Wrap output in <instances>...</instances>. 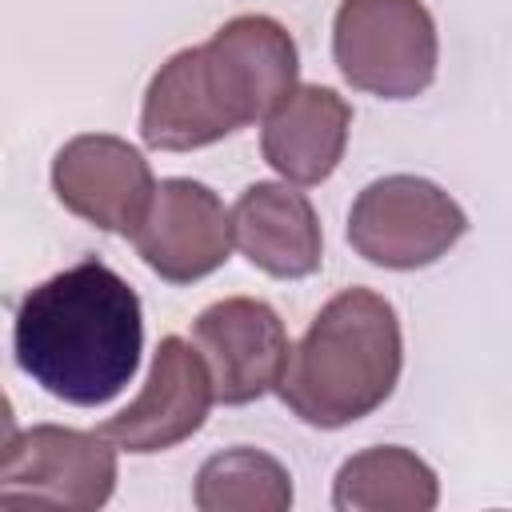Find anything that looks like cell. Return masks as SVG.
Instances as JSON below:
<instances>
[{
  "mask_svg": "<svg viewBox=\"0 0 512 512\" xmlns=\"http://www.w3.org/2000/svg\"><path fill=\"white\" fill-rule=\"evenodd\" d=\"M436 504V472L400 444H380L348 456L332 480V508L340 512H432Z\"/></svg>",
  "mask_w": 512,
  "mask_h": 512,
  "instance_id": "obj_13",
  "label": "cell"
},
{
  "mask_svg": "<svg viewBox=\"0 0 512 512\" xmlns=\"http://www.w3.org/2000/svg\"><path fill=\"white\" fill-rule=\"evenodd\" d=\"M12 352L20 372L48 396L100 408L120 396L140 368V296L108 264L80 260L20 300Z\"/></svg>",
  "mask_w": 512,
  "mask_h": 512,
  "instance_id": "obj_2",
  "label": "cell"
},
{
  "mask_svg": "<svg viewBox=\"0 0 512 512\" xmlns=\"http://www.w3.org/2000/svg\"><path fill=\"white\" fill-rule=\"evenodd\" d=\"M192 344L200 348L220 404H252L272 392L288 368L292 344L272 304L256 296H224L192 320Z\"/></svg>",
  "mask_w": 512,
  "mask_h": 512,
  "instance_id": "obj_9",
  "label": "cell"
},
{
  "mask_svg": "<svg viewBox=\"0 0 512 512\" xmlns=\"http://www.w3.org/2000/svg\"><path fill=\"white\" fill-rule=\"evenodd\" d=\"M132 244L140 260L168 284H192L224 268L236 236L224 200L188 176L160 180L148 212L140 216Z\"/></svg>",
  "mask_w": 512,
  "mask_h": 512,
  "instance_id": "obj_7",
  "label": "cell"
},
{
  "mask_svg": "<svg viewBox=\"0 0 512 512\" xmlns=\"http://www.w3.org/2000/svg\"><path fill=\"white\" fill-rule=\"evenodd\" d=\"M192 500L200 512H288L292 476L276 456L236 444L200 464Z\"/></svg>",
  "mask_w": 512,
  "mask_h": 512,
  "instance_id": "obj_14",
  "label": "cell"
},
{
  "mask_svg": "<svg viewBox=\"0 0 512 512\" xmlns=\"http://www.w3.org/2000/svg\"><path fill=\"white\" fill-rule=\"evenodd\" d=\"M400 368L404 336L396 308L372 288H344L292 348L276 392L304 424L348 428L396 392Z\"/></svg>",
  "mask_w": 512,
  "mask_h": 512,
  "instance_id": "obj_3",
  "label": "cell"
},
{
  "mask_svg": "<svg viewBox=\"0 0 512 512\" xmlns=\"http://www.w3.org/2000/svg\"><path fill=\"white\" fill-rule=\"evenodd\" d=\"M348 128L352 108L336 88L296 84L264 116L260 152L288 184H320L344 160Z\"/></svg>",
  "mask_w": 512,
  "mask_h": 512,
  "instance_id": "obj_12",
  "label": "cell"
},
{
  "mask_svg": "<svg viewBox=\"0 0 512 512\" xmlns=\"http://www.w3.org/2000/svg\"><path fill=\"white\" fill-rule=\"evenodd\" d=\"M300 52L272 16L244 12L208 44L168 56L144 88L140 140L156 152H196L264 120L292 88Z\"/></svg>",
  "mask_w": 512,
  "mask_h": 512,
  "instance_id": "obj_1",
  "label": "cell"
},
{
  "mask_svg": "<svg viewBox=\"0 0 512 512\" xmlns=\"http://www.w3.org/2000/svg\"><path fill=\"white\" fill-rule=\"evenodd\" d=\"M212 400H216V388L200 348L180 336H164L152 356L144 388L128 408L108 416L100 432L132 456L168 452L204 428Z\"/></svg>",
  "mask_w": 512,
  "mask_h": 512,
  "instance_id": "obj_8",
  "label": "cell"
},
{
  "mask_svg": "<svg viewBox=\"0 0 512 512\" xmlns=\"http://www.w3.org/2000/svg\"><path fill=\"white\" fill-rule=\"evenodd\" d=\"M56 200L100 232L132 236L152 204L156 180L140 148L108 132L72 136L52 160Z\"/></svg>",
  "mask_w": 512,
  "mask_h": 512,
  "instance_id": "obj_10",
  "label": "cell"
},
{
  "mask_svg": "<svg viewBox=\"0 0 512 512\" xmlns=\"http://www.w3.org/2000/svg\"><path fill=\"white\" fill-rule=\"evenodd\" d=\"M232 236L248 264L276 280H304L324 260L316 208L292 184H248L232 208Z\"/></svg>",
  "mask_w": 512,
  "mask_h": 512,
  "instance_id": "obj_11",
  "label": "cell"
},
{
  "mask_svg": "<svg viewBox=\"0 0 512 512\" xmlns=\"http://www.w3.org/2000/svg\"><path fill=\"white\" fill-rule=\"evenodd\" d=\"M468 232L464 208L424 176H380L364 184L348 212V244L376 268H428Z\"/></svg>",
  "mask_w": 512,
  "mask_h": 512,
  "instance_id": "obj_6",
  "label": "cell"
},
{
  "mask_svg": "<svg viewBox=\"0 0 512 512\" xmlns=\"http://www.w3.org/2000/svg\"><path fill=\"white\" fill-rule=\"evenodd\" d=\"M332 60L356 92L412 100L436 80V20L420 0H340Z\"/></svg>",
  "mask_w": 512,
  "mask_h": 512,
  "instance_id": "obj_4",
  "label": "cell"
},
{
  "mask_svg": "<svg viewBox=\"0 0 512 512\" xmlns=\"http://www.w3.org/2000/svg\"><path fill=\"white\" fill-rule=\"evenodd\" d=\"M116 488V444L104 432L32 424L4 440L0 508L96 512Z\"/></svg>",
  "mask_w": 512,
  "mask_h": 512,
  "instance_id": "obj_5",
  "label": "cell"
}]
</instances>
